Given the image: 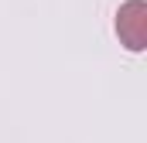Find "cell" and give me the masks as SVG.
I'll list each match as a JSON object with an SVG mask.
<instances>
[{
  "label": "cell",
  "instance_id": "obj_1",
  "mask_svg": "<svg viewBox=\"0 0 147 143\" xmlns=\"http://www.w3.org/2000/svg\"><path fill=\"white\" fill-rule=\"evenodd\" d=\"M116 34L130 51L147 48V3L144 0H127L116 10Z\"/></svg>",
  "mask_w": 147,
  "mask_h": 143
}]
</instances>
